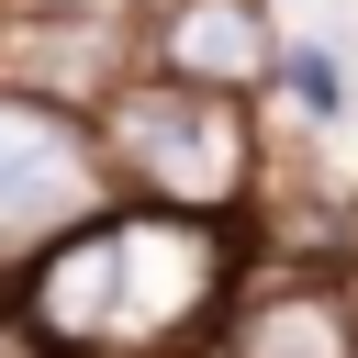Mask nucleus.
I'll list each match as a JSON object with an SVG mask.
<instances>
[{
	"label": "nucleus",
	"mask_w": 358,
	"mask_h": 358,
	"mask_svg": "<svg viewBox=\"0 0 358 358\" xmlns=\"http://www.w3.org/2000/svg\"><path fill=\"white\" fill-rule=\"evenodd\" d=\"M101 201H112V179H101L90 123H67V112L0 90V257H34L45 235L90 224Z\"/></svg>",
	"instance_id": "7ed1b4c3"
},
{
	"label": "nucleus",
	"mask_w": 358,
	"mask_h": 358,
	"mask_svg": "<svg viewBox=\"0 0 358 358\" xmlns=\"http://www.w3.org/2000/svg\"><path fill=\"white\" fill-rule=\"evenodd\" d=\"M0 313H11V257H0Z\"/></svg>",
	"instance_id": "9d476101"
},
{
	"label": "nucleus",
	"mask_w": 358,
	"mask_h": 358,
	"mask_svg": "<svg viewBox=\"0 0 358 358\" xmlns=\"http://www.w3.org/2000/svg\"><path fill=\"white\" fill-rule=\"evenodd\" d=\"M190 358H224V347H190Z\"/></svg>",
	"instance_id": "f8f14e48"
},
{
	"label": "nucleus",
	"mask_w": 358,
	"mask_h": 358,
	"mask_svg": "<svg viewBox=\"0 0 358 358\" xmlns=\"http://www.w3.org/2000/svg\"><path fill=\"white\" fill-rule=\"evenodd\" d=\"M0 358H45V347H34V336H22L11 313H0Z\"/></svg>",
	"instance_id": "1a4fd4ad"
},
{
	"label": "nucleus",
	"mask_w": 358,
	"mask_h": 358,
	"mask_svg": "<svg viewBox=\"0 0 358 358\" xmlns=\"http://www.w3.org/2000/svg\"><path fill=\"white\" fill-rule=\"evenodd\" d=\"M336 257L358 268V168H347V190H336Z\"/></svg>",
	"instance_id": "6e6552de"
},
{
	"label": "nucleus",
	"mask_w": 358,
	"mask_h": 358,
	"mask_svg": "<svg viewBox=\"0 0 358 358\" xmlns=\"http://www.w3.org/2000/svg\"><path fill=\"white\" fill-rule=\"evenodd\" d=\"M268 123H280L291 145H336V134L358 123V67H347L336 34H291V45H280V67H268Z\"/></svg>",
	"instance_id": "0eeeda50"
},
{
	"label": "nucleus",
	"mask_w": 358,
	"mask_h": 358,
	"mask_svg": "<svg viewBox=\"0 0 358 358\" xmlns=\"http://www.w3.org/2000/svg\"><path fill=\"white\" fill-rule=\"evenodd\" d=\"M134 34H145V67H157V78L235 90V101H268V67H280V45H291L268 0H145Z\"/></svg>",
	"instance_id": "423d86ee"
},
{
	"label": "nucleus",
	"mask_w": 358,
	"mask_h": 358,
	"mask_svg": "<svg viewBox=\"0 0 358 358\" xmlns=\"http://www.w3.org/2000/svg\"><path fill=\"white\" fill-rule=\"evenodd\" d=\"M347 313H358V268H347Z\"/></svg>",
	"instance_id": "9b49d317"
},
{
	"label": "nucleus",
	"mask_w": 358,
	"mask_h": 358,
	"mask_svg": "<svg viewBox=\"0 0 358 358\" xmlns=\"http://www.w3.org/2000/svg\"><path fill=\"white\" fill-rule=\"evenodd\" d=\"M90 145H101L112 201H157V213H201V224H257V201L280 179L268 101L190 90V78H157V67H134L90 112Z\"/></svg>",
	"instance_id": "f03ea898"
},
{
	"label": "nucleus",
	"mask_w": 358,
	"mask_h": 358,
	"mask_svg": "<svg viewBox=\"0 0 358 358\" xmlns=\"http://www.w3.org/2000/svg\"><path fill=\"white\" fill-rule=\"evenodd\" d=\"M145 67V34H134V11H78V22H0V90H22V101H45V112H67V123H90L123 78Z\"/></svg>",
	"instance_id": "39448f33"
},
{
	"label": "nucleus",
	"mask_w": 358,
	"mask_h": 358,
	"mask_svg": "<svg viewBox=\"0 0 358 358\" xmlns=\"http://www.w3.org/2000/svg\"><path fill=\"white\" fill-rule=\"evenodd\" d=\"M246 268H257V224L101 201L90 224L11 257V324L45 358H190L224 336Z\"/></svg>",
	"instance_id": "f257e3e1"
},
{
	"label": "nucleus",
	"mask_w": 358,
	"mask_h": 358,
	"mask_svg": "<svg viewBox=\"0 0 358 358\" xmlns=\"http://www.w3.org/2000/svg\"><path fill=\"white\" fill-rule=\"evenodd\" d=\"M224 358H358V313H347V257H280L257 246L224 336Z\"/></svg>",
	"instance_id": "20e7f679"
}]
</instances>
